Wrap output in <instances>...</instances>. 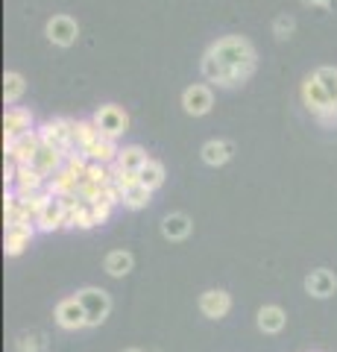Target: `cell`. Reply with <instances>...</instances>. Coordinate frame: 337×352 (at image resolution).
I'll use <instances>...</instances> for the list:
<instances>
[{"mask_svg":"<svg viewBox=\"0 0 337 352\" xmlns=\"http://www.w3.org/2000/svg\"><path fill=\"white\" fill-rule=\"evenodd\" d=\"M293 30H297V21H293V15H279V18L273 21V36H276L279 41L290 38Z\"/></svg>","mask_w":337,"mask_h":352,"instance_id":"obj_31","label":"cell"},{"mask_svg":"<svg viewBox=\"0 0 337 352\" xmlns=\"http://www.w3.org/2000/svg\"><path fill=\"white\" fill-rule=\"evenodd\" d=\"M232 153H235L232 141H226V138H211V141H205V144L200 147V159L209 164V168H223V164L232 159Z\"/></svg>","mask_w":337,"mask_h":352,"instance_id":"obj_14","label":"cell"},{"mask_svg":"<svg viewBox=\"0 0 337 352\" xmlns=\"http://www.w3.org/2000/svg\"><path fill=\"white\" fill-rule=\"evenodd\" d=\"M77 197L85 203V206H94L103 200V185H97L91 179H80V188H77Z\"/></svg>","mask_w":337,"mask_h":352,"instance_id":"obj_30","label":"cell"},{"mask_svg":"<svg viewBox=\"0 0 337 352\" xmlns=\"http://www.w3.org/2000/svg\"><path fill=\"white\" fill-rule=\"evenodd\" d=\"M314 76H317L320 85L325 88V94L332 97V103H337V68L334 65H320V68L314 71Z\"/></svg>","mask_w":337,"mask_h":352,"instance_id":"obj_28","label":"cell"},{"mask_svg":"<svg viewBox=\"0 0 337 352\" xmlns=\"http://www.w3.org/2000/svg\"><path fill=\"white\" fill-rule=\"evenodd\" d=\"M91 118H94L97 129H100V135H106V138H121L124 132H129V115L117 103L100 106Z\"/></svg>","mask_w":337,"mask_h":352,"instance_id":"obj_5","label":"cell"},{"mask_svg":"<svg viewBox=\"0 0 337 352\" xmlns=\"http://www.w3.org/2000/svg\"><path fill=\"white\" fill-rule=\"evenodd\" d=\"M45 32H47V38H50V44H56V47H73L77 44V38H80V24L73 21L71 15H53L50 21H47V27H45Z\"/></svg>","mask_w":337,"mask_h":352,"instance_id":"obj_7","label":"cell"},{"mask_svg":"<svg viewBox=\"0 0 337 352\" xmlns=\"http://www.w3.org/2000/svg\"><path fill=\"white\" fill-rule=\"evenodd\" d=\"M24 91H27L24 76H21L18 71H6V76H3V103L6 106H18L21 97H24Z\"/></svg>","mask_w":337,"mask_h":352,"instance_id":"obj_24","label":"cell"},{"mask_svg":"<svg viewBox=\"0 0 337 352\" xmlns=\"http://www.w3.org/2000/svg\"><path fill=\"white\" fill-rule=\"evenodd\" d=\"M91 212H94V223H97V226H103V223H108V220H112L115 206H112V203H106V200H100V203H94V206H91Z\"/></svg>","mask_w":337,"mask_h":352,"instance_id":"obj_32","label":"cell"},{"mask_svg":"<svg viewBox=\"0 0 337 352\" xmlns=\"http://www.w3.org/2000/svg\"><path fill=\"white\" fill-rule=\"evenodd\" d=\"M38 232V226H36V220H24V223H15V226H6V241H3V252L9 258H15L21 256L30 244H32V238H36Z\"/></svg>","mask_w":337,"mask_h":352,"instance_id":"obj_9","label":"cell"},{"mask_svg":"<svg viewBox=\"0 0 337 352\" xmlns=\"http://www.w3.org/2000/svg\"><path fill=\"white\" fill-rule=\"evenodd\" d=\"M38 232H56V229H65V206L59 197H50V203L45 206V212L36 217Z\"/></svg>","mask_w":337,"mask_h":352,"instance_id":"obj_16","label":"cell"},{"mask_svg":"<svg viewBox=\"0 0 337 352\" xmlns=\"http://www.w3.org/2000/svg\"><path fill=\"white\" fill-rule=\"evenodd\" d=\"M211 106H214V94H211V88L205 85V82H194V85H188L182 91V109H185V115L202 118V115L211 112Z\"/></svg>","mask_w":337,"mask_h":352,"instance_id":"obj_6","label":"cell"},{"mask_svg":"<svg viewBox=\"0 0 337 352\" xmlns=\"http://www.w3.org/2000/svg\"><path fill=\"white\" fill-rule=\"evenodd\" d=\"M77 296L85 308V314H89V329H97L108 320V314H112V296H108V291L89 285V288L77 291Z\"/></svg>","mask_w":337,"mask_h":352,"instance_id":"obj_3","label":"cell"},{"mask_svg":"<svg viewBox=\"0 0 337 352\" xmlns=\"http://www.w3.org/2000/svg\"><path fill=\"white\" fill-rule=\"evenodd\" d=\"M135 267V256L129 250H112L108 256L103 258V270L108 273V276H115V279H124L129 276Z\"/></svg>","mask_w":337,"mask_h":352,"instance_id":"obj_17","label":"cell"},{"mask_svg":"<svg viewBox=\"0 0 337 352\" xmlns=\"http://www.w3.org/2000/svg\"><path fill=\"white\" fill-rule=\"evenodd\" d=\"M47 185V176L38 173L32 164H21L18 168V182H15V191L18 194H36V191H45Z\"/></svg>","mask_w":337,"mask_h":352,"instance_id":"obj_20","label":"cell"},{"mask_svg":"<svg viewBox=\"0 0 337 352\" xmlns=\"http://www.w3.org/2000/svg\"><path fill=\"white\" fill-rule=\"evenodd\" d=\"M53 320H56V326L65 329V332H80V329L89 326V314H85L80 296L73 294V296H65V300L56 302Z\"/></svg>","mask_w":337,"mask_h":352,"instance_id":"obj_4","label":"cell"},{"mask_svg":"<svg viewBox=\"0 0 337 352\" xmlns=\"http://www.w3.org/2000/svg\"><path fill=\"white\" fill-rule=\"evenodd\" d=\"M82 153H85V156H89L91 162L115 164V162H117V156H121V147H117V138H106V135H100L91 147H85Z\"/></svg>","mask_w":337,"mask_h":352,"instance_id":"obj_18","label":"cell"},{"mask_svg":"<svg viewBox=\"0 0 337 352\" xmlns=\"http://www.w3.org/2000/svg\"><path fill=\"white\" fill-rule=\"evenodd\" d=\"M194 232V220L185 212H170L165 220H161V235L170 244H179V241H188Z\"/></svg>","mask_w":337,"mask_h":352,"instance_id":"obj_13","label":"cell"},{"mask_svg":"<svg viewBox=\"0 0 337 352\" xmlns=\"http://www.w3.org/2000/svg\"><path fill=\"white\" fill-rule=\"evenodd\" d=\"M124 352H141V349H124Z\"/></svg>","mask_w":337,"mask_h":352,"instance_id":"obj_34","label":"cell"},{"mask_svg":"<svg viewBox=\"0 0 337 352\" xmlns=\"http://www.w3.org/2000/svg\"><path fill=\"white\" fill-rule=\"evenodd\" d=\"M302 3H308V6H323V9H334V12H337V0H302Z\"/></svg>","mask_w":337,"mask_h":352,"instance_id":"obj_33","label":"cell"},{"mask_svg":"<svg viewBox=\"0 0 337 352\" xmlns=\"http://www.w3.org/2000/svg\"><path fill=\"white\" fill-rule=\"evenodd\" d=\"M258 53L253 47V41L246 36H223L214 44H209V50L200 59V74L205 82H211L217 88H237L249 82V76L255 74Z\"/></svg>","mask_w":337,"mask_h":352,"instance_id":"obj_1","label":"cell"},{"mask_svg":"<svg viewBox=\"0 0 337 352\" xmlns=\"http://www.w3.org/2000/svg\"><path fill=\"white\" fill-rule=\"evenodd\" d=\"M77 188H80V176H73L68 168H62V170H56L47 179V185H45V191L50 194V197H65V194H77Z\"/></svg>","mask_w":337,"mask_h":352,"instance_id":"obj_21","label":"cell"},{"mask_svg":"<svg viewBox=\"0 0 337 352\" xmlns=\"http://www.w3.org/2000/svg\"><path fill=\"white\" fill-rule=\"evenodd\" d=\"M6 147V159H12L18 164H30L32 159H36V153L41 147V138H38V129H32L27 132V135H18L15 141H9Z\"/></svg>","mask_w":337,"mask_h":352,"instance_id":"obj_11","label":"cell"},{"mask_svg":"<svg viewBox=\"0 0 337 352\" xmlns=\"http://www.w3.org/2000/svg\"><path fill=\"white\" fill-rule=\"evenodd\" d=\"M82 179H91L97 185H108L115 179V170H112V164H100V162H91L89 164V170H85Z\"/></svg>","mask_w":337,"mask_h":352,"instance_id":"obj_29","label":"cell"},{"mask_svg":"<svg viewBox=\"0 0 337 352\" xmlns=\"http://www.w3.org/2000/svg\"><path fill=\"white\" fill-rule=\"evenodd\" d=\"M197 305H200V314L205 320H223V317L232 311V296L223 288H209V291L200 294Z\"/></svg>","mask_w":337,"mask_h":352,"instance_id":"obj_10","label":"cell"},{"mask_svg":"<svg viewBox=\"0 0 337 352\" xmlns=\"http://www.w3.org/2000/svg\"><path fill=\"white\" fill-rule=\"evenodd\" d=\"M30 164H32V168H36L38 173H45L47 179H50L53 173L65 168V153L53 150V147H47V144H41V147H38V153H36V159H32Z\"/></svg>","mask_w":337,"mask_h":352,"instance_id":"obj_19","label":"cell"},{"mask_svg":"<svg viewBox=\"0 0 337 352\" xmlns=\"http://www.w3.org/2000/svg\"><path fill=\"white\" fill-rule=\"evenodd\" d=\"M150 162L147 156V150L144 147H138V144H129V147H121V156H117V168H124V170H132V173H141V168Z\"/></svg>","mask_w":337,"mask_h":352,"instance_id":"obj_23","label":"cell"},{"mask_svg":"<svg viewBox=\"0 0 337 352\" xmlns=\"http://www.w3.org/2000/svg\"><path fill=\"white\" fill-rule=\"evenodd\" d=\"M97 138H100V129H97L94 118H80V120H73V147H77V150L91 147Z\"/></svg>","mask_w":337,"mask_h":352,"instance_id":"obj_22","label":"cell"},{"mask_svg":"<svg viewBox=\"0 0 337 352\" xmlns=\"http://www.w3.org/2000/svg\"><path fill=\"white\" fill-rule=\"evenodd\" d=\"M314 352H317V349H314Z\"/></svg>","mask_w":337,"mask_h":352,"instance_id":"obj_35","label":"cell"},{"mask_svg":"<svg viewBox=\"0 0 337 352\" xmlns=\"http://www.w3.org/2000/svg\"><path fill=\"white\" fill-rule=\"evenodd\" d=\"M255 323L264 335H279L281 329L288 326V314L281 305H261L258 314H255Z\"/></svg>","mask_w":337,"mask_h":352,"instance_id":"obj_15","label":"cell"},{"mask_svg":"<svg viewBox=\"0 0 337 352\" xmlns=\"http://www.w3.org/2000/svg\"><path fill=\"white\" fill-rule=\"evenodd\" d=\"M38 138H41V144H47L53 150H59V153H68L73 150V120L71 118H50L45 120V124L38 126Z\"/></svg>","mask_w":337,"mask_h":352,"instance_id":"obj_2","label":"cell"},{"mask_svg":"<svg viewBox=\"0 0 337 352\" xmlns=\"http://www.w3.org/2000/svg\"><path fill=\"white\" fill-rule=\"evenodd\" d=\"M305 291L314 296V300H329V296H334V291H337V276L329 267L311 270L305 276Z\"/></svg>","mask_w":337,"mask_h":352,"instance_id":"obj_12","label":"cell"},{"mask_svg":"<svg viewBox=\"0 0 337 352\" xmlns=\"http://www.w3.org/2000/svg\"><path fill=\"white\" fill-rule=\"evenodd\" d=\"M38 129L32 124V112L24 106H6V115H3V144L15 141L18 135H27V132Z\"/></svg>","mask_w":337,"mask_h":352,"instance_id":"obj_8","label":"cell"},{"mask_svg":"<svg viewBox=\"0 0 337 352\" xmlns=\"http://www.w3.org/2000/svg\"><path fill=\"white\" fill-rule=\"evenodd\" d=\"M150 203H153V191L147 188V185H132V188L124 191V208H129V212H141V208H147Z\"/></svg>","mask_w":337,"mask_h":352,"instance_id":"obj_25","label":"cell"},{"mask_svg":"<svg viewBox=\"0 0 337 352\" xmlns=\"http://www.w3.org/2000/svg\"><path fill=\"white\" fill-rule=\"evenodd\" d=\"M21 197V208L30 214V217H38L45 212V206L50 203V194L47 191H36V194H18Z\"/></svg>","mask_w":337,"mask_h":352,"instance_id":"obj_27","label":"cell"},{"mask_svg":"<svg viewBox=\"0 0 337 352\" xmlns=\"http://www.w3.org/2000/svg\"><path fill=\"white\" fill-rule=\"evenodd\" d=\"M141 185H147L150 191H156V188H161L165 185V164L161 162H156V159H150L144 168H141Z\"/></svg>","mask_w":337,"mask_h":352,"instance_id":"obj_26","label":"cell"}]
</instances>
